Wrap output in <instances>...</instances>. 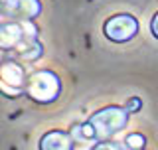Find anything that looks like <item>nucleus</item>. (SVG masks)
<instances>
[{"mask_svg":"<svg viewBox=\"0 0 158 150\" xmlns=\"http://www.w3.org/2000/svg\"><path fill=\"white\" fill-rule=\"evenodd\" d=\"M59 93H61V81L53 71L42 69V71H36L28 77L26 95L32 101H36L40 105H49L57 101Z\"/></svg>","mask_w":158,"mask_h":150,"instance_id":"7ed1b4c3","label":"nucleus"},{"mask_svg":"<svg viewBox=\"0 0 158 150\" xmlns=\"http://www.w3.org/2000/svg\"><path fill=\"white\" fill-rule=\"evenodd\" d=\"M140 107H142V101L138 97H132V99H128L127 101V111L128 113H136V111H140Z\"/></svg>","mask_w":158,"mask_h":150,"instance_id":"9b49d317","label":"nucleus"},{"mask_svg":"<svg viewBox=\"0 0 158 150\" xmlns=\"http://www.w3.org/2000/svg\"><path fill=\"white\" fill-rule=\"evenodd\" d=\"M40 150H73V138L69 132L49 131L40 138Z\"/></svg>","mask_w":158,"mask_h":150,"instance_id":"0eeeda50","label":"nucleus"},{"mask_svg":"<svg viewBox=\"0 0 158 150\" xmlns=\"http://www.w3.org/2000/svg\"><path fill=\"white\" fill-rule=\"evenodd\" d=\"M128 123V111L125 107H105L95 115H91L89 124L95 131V138L99 142L111 140L117 132H121Z\"/></svg>","mask_w":158,"mask_h":150,"instance_id":"f03ea898","label":"nucleus"},{"mask_svg":"<svg viewBox=\"0 0 158 150\" xmlns=\"http://www.w3.org/2000/svg\"><path fill=\"white\" fill-rule=\"evenodd\" d=\"M91 150H123V146L118 142H113V140H105V142H97Z\"/></svg>","mask_w":158,"mask_h":150,"instance_id":"1a4fd4ad","label":"nucleus"},{"mask_svg":"<svg viewBox=\"0 0 158 150\" xmlns=\"http://www.w3.org/2000/svg\"><path fill=\"white\" fill-rule=\"evenodd\" d=\"M150 30H152V36L158 40V12L154 14V18H152V22H150Z\"/></svg>","mask_w":158,"mask_h":150,"instance_id":"f8f14e48","label":"nucleus"},{"mask_svg":"<svg viewBox=\"0 0 158 150\" xmlns=\"http://www.w3.org/2000/svg\"><path fill=\"white\" fill-rule=\"evenodd\" d=\"M69 134H71L73 140H85V132H83V124H73L69 128Z\"/></svg>","mask_w":158,"mask_h":150,"instance_id":"9d476101","label":"nucleus"},{"mask_svg":"<svg viewBox=\"0 0 158 150\" xmlns=\"http://www.w3.org/2000/svg\"><path fill=\"white\" fill-rule=\"evenodd\" d=\"M0 49L14 52V56L26 61H36L42 56L38 44V30L32 22H6L0 24Z\"/></svg>","mask_w":158,"mask_h":150,"instance_id":"f257e3e1","label":"nucleus"},{"mask_svg":"<svg viewBox=\"0 0 158 150\" xmlns=\"http://www.w3.org/2000/svg\"><path fill=\"white\" fill-rule=\"evenodd\" d=\"M40 12V0H0V16L12 22H32Z\"/></svg>","mask_w":158,"mask_h":150,"instance_id":"39448f33","label":"nucleus"},{"mask_svg":"<svg viewBox=\"0 0 158 150\" xmlns=\"http://www.w3.org/2000/svg\"><path fill=\"white\" fill-rule=\"evenodd\" d=\"M28 77L24 67L14 59H2L0 61V93L6 97H20L26 91Z\"/></svg>","mask_w":158,"mask_h":150,"instance_id":"20e7f679","label":"nucleus"},{"mask_svg":"<svg viewBox=\"0 0 158 150\" xmlns=\"http://www.w3.org/2000/svg\"><path fill=\"white\" fill-rule=\"evenodd\" d=\"M144 144H146V138L142 136V134H138V132L128 134L127 140H125L127 150H144Z\"/></svg>","mask_w":158,"mask_h":150,"instance_id":"6e6552de","label":"nucleus"},{"mask_svg":"<svg viewBox=\"0 0 158 150\" xmlns=\"http://www.w3.org/2000/svg\"><path fill=\"white\" fill-rule=\"evenodd\" d=\"M103 30H105V36L111 42L123 44L132 40L138 34V20L131 14H117V16L107 20Z\"/></svg>","mask_w":158,"mask_h":150,"instance_id":"423d86ee","label":"nucleus"}]
</instances>
